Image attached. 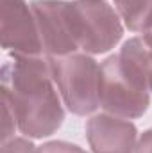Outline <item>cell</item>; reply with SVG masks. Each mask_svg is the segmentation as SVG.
I'll return each mask as SVG.
<instances>
[{"label": "cell", "instance_id": "6da1fadb", "mask_svg": "<svg viewBox=\"0 0 152 153\" xmlns=\"http://www.w3.org/2000/svg\"><path fill=\"white\" fill-rule=\"evenodd\" d=\"M2 96L14 112L18 130L27 137H48L63 125L65 111L48 59L13 55L2 70Z\"/></svg>", "mask_w": 152, "mask_h": 153}, {"label": "cell", "instance_id": "7a4b0ae2", "mask_svg": "<svg viewBox=\"0 0 152 153\" xmlns=\"http://www.w3.org/2000/svg\"><path fill=\"white\" fill-rule=\"evenodd\" d=\"M150 93L152 48L143 38H132L100 64V107L108 114L134 119L147 112Z\"/></svg>", "mask_w": 152, "mask_h": 153}, {"label": "cell", "instance_id": "3957f363", "mask_svg": "<svg viewBox=\"0 0 152 153\" xmlns=\"http://www.w3.org/2000/svg\"><path fill=\"white\" fill-rule=\"evenodd\" d=\"M54 82L70 112L86 116L100 105V66L88 53L48 57Z\"/></svg>", "mask_w": 152, "mask_h": 153}, {"label": "cell", "instance_id": "277c9868", "mask_svg": "<svg viewBox=\"0 0 152 153\" xmlns=\"http://www.w3.org/2000/svg\"><path fill=\"white\" fill-rule=\"evenodd\" d=\"M68 16L77 46L84 53H104L122 39L118 13L104 0L68 2Z\"/></svg>", "mask_w": 152, "mask_h": 153}, {"label": "cell", "instance_id": "5b68a950", "mask_svg": "<svg viewBox=\"0 0 152 153\" xmlns=\"http://www.w3.org/2000/svg\"><path fill=\"white\" fill-rule=\"evenodd\" d=\"M38 34L41 41V50L48 57L70 55L79 50L70 25L68 2L63 0H34L31 4Z\"/></svg>", "mask_w": 152, "mask_h": 153}, {"label": "cell", "instance_id": "8992f818", "mask_svg": "<svg viewBox=\"0 0 152 153\" xmlns=\"http://www.w3.org/2000/svg\"><path fill=\"white\" fill-rule=\"evenodd\" d=\"M0 39L13 55L43 53L38 25L25 0H0Z\"/></svg>", "mask_w": 152, "mask_h": 153}, {"label": "cell", "instance_id": "52a82bcc", "mask_svg": "<svg viewBox=\"0 0 152 153\" xmlns=\"http://www.w3.org/2000/svg\"><path fill=\"white\" fill-rule=\"evenodd\" d=\"M136 134L131 121L113 114H97L86 123V137L93 153H132Z\"/></svg>", "mask_w": 152, "mask_h": 153}, {"label": "cell", "instance_id": "ba28073f", "mask_svg": "<svg viewBox=\"0 0 152 153\" xmlns=\"http://www.w3.org/2000/svg\"><path fill=\"white\" fill-rule=\"evenodd\" d=\"M114 7L129 30L145 34L152 29V0H114Z\"/></svg>", "mask_w": 152, "mask_h": 153}, {"label": "cell", "instance_id": "9c48e42d", "mask_svg": "<svg viewBox=\"0 0 152 153\" xmlns=\"http://www.w3.org/2000/svg\"><path fill=\"white\" fill-rule=\"evenodd\" d=\"M16 117L14 112L9 105V102L2 96V143L13 139V134H14V128H16Z\"/></svg>", "mask_w": 152, "mask_h": 153}, {"label": "cell", "instance_id": "30bf717a", "mask_svg": "<svg viewBox=\"0 0 152 153\" xmlns=\"http://www.w3.org/2000/svg\"><path fill=\"white\" fill-rule=\"evenodd\" d=\"M0 153H38V148L23 137H13V139L2 143Z\"/></svg>", "mask_w": 152, "mask_h": 153}, {"label": "cell", "instance_id": "8fae6325", "mask_svg": "<svg viewBox=\"0 0 152 153\" xmlns=\"http://www.w3.org/2000/svg\"><path fill=\"white\" fill-rule=\"evenodd\" d=\"M38 153H88V152L79 148L77 144L66 143V141H52V143H45L43 146H39Z\"/></svg>", "mask_w": 152, "mask_h": 153}, {"label": "cell", "instance_id": "7c38bea8", "mask_svg": "<svg viewBox=\"0 0 152 153\" xmlns=\"http://www.w3.org/2000/svg\"><path fill=\"white\" fill-rule=\"evenodd\" d=\"M134 153H152V128L150 130H145L138 143H136V148H134Z\"/></svg>", "mask_w": 152, "mask_h": 153}, {"label": "cell", "instance_id": "4fadbf2b", "mask_svg": "<svg viewBox=\"0 0 152 153\" xmlns=\"http://www.w3.org/2000/svg\"><path fill=\"white\" fill-rule=\"evenodd\" d=\"M141 38L145 39V43H147V45H149V46L152 48V29H150V30H147V32H145Z\"/></svg>", "mask_w": 152, "mask_h": 153}]
</instances>
